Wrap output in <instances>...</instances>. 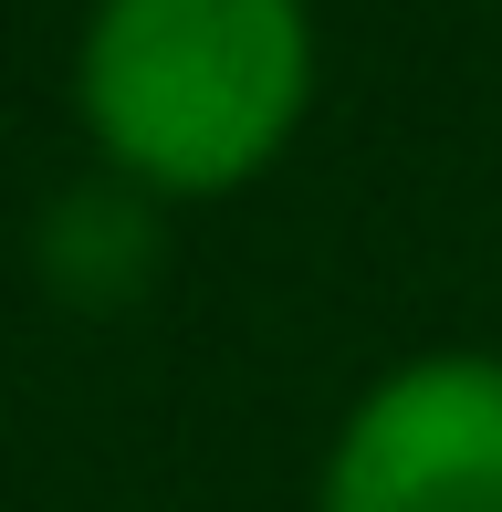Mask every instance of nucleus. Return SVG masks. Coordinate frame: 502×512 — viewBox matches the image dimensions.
Masks as SVG:
<instances>
[{"mask_svg":"<svg viewBox=\"0 0 502 512\" xmlns=\"http://www.w3.org/2000/svg\"><path fill=\"white\" fill-rule=\"evenodd\" d=\"M74 95L126 189L210 199L283 157L314 105L304 0H95Z\"/></svg>","mask_w":502,"mask_h":512,"instance_id":"obj_1","label":"nucleus"},{"mask_svg":"<svg viewBox=\"0 0 502 512\" xmlns=\"http://www.w3.org/2000/svg\"><path fill=\"white\" fill-rule=\"evenodd\" d=\"M314 512H502V366L419 356L346 408Z\"/></svg>","mask_w":502,"mask_h":512,"instance_id":"obj_2","label":"nucleus"}]
</instances>
